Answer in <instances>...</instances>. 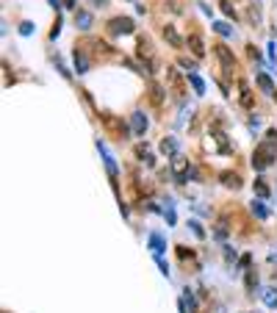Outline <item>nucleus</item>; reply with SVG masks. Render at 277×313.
Instances as JSON below:
<instances>
[{
  "label": "nucleus",
  "instance_id": "nucleus-31",
  "mask_svg": "<svg viewBox=\"0 0 277 313\" xmlns=\"http://www.w3.org/2000/svg\"><path fill=\"white\" fill-rule=\"evenodd\" d=\"M64 6H67V9H75V0H64Z\"/></svg>",
  "mask_w": 277,
  "mask_h": 313
},
{
  "label": "nucleus",
  "instance_id": "nucleus-18",
  "mask_svg": "<svg viewBox=\"0 0 277 313\" xmlns=\"http://www.w3.org/2000/svg\"><path fill=\"white\" fill-rule=\"evenodd\" d=\"M255 194H258L261 200H269V186H266L263 180H255Z\"/></svg>",
  "mask_w": 277,
  "mask_h": 313
},
{
  "label": "nucleus",
  "instance_id": "nucleus-17",
  "mask_svg": "<svg viewBox=\"0 0 277 313\" xmlns=\"http://www.w3.org/2000/svg\"><path fill=\"white\" fill-rule=\"evenodd\" d=\"M214 31L222 36H233V25H227V22H214Z\"/></svg>",
  "mask_w": 277,
  "mask_h": 313
},
{
  "label": "nucleus",
  "instance_id": "nucleus-32",
  "mask_svg": "<svg viewBox=\"0 0 277 313\" xmlns=\"http://www.w3.org/2000/svg\"><path fill=\"white\" fill-rule=\"evenodd\" d=\"M92 3H97V6H105V3H108V0H92Z\"/></svg>",
  "mask_w": 277,
  "mask_h": 313
},
{
  "label": "nucleus",
  "instance_id": "nucleus-8",
  "mask_svg": "<svg viewBox=\"0 0 277 313\" xmlns=\"http://www.w3.org/2000/svg\"><path fill=\"white\" fill-rule=\"evenodd\" d=\"M186 45L191 47V53H194L197 58H203V56H205V42H203V36H200V33H191Z\"/></svg>",
  "mask_w": 277,
  "mask_h": 313
},
{
  "label": "nucleus",
  "instance_id": "nucleus-24",
  "mask_svg": "<svg viewBox=\"0 0 277 313\" xmlns=\"http://www.w3.org/2000/svg\"><path fill=\"white\" fill-rule=\"evenodd\" d=\"M263 299H266V305H277V294L274 291H266V294H263Z\"/></svg>",
  "mask_w": 277,
  "mask_h": 313
},
{
  "label": "nucleus",
  "instance_id": "nucleus-23",
  "mask_svg": "<svg viewBox=\"0 0 277 313\" xmlns=\"http://www.w3.org/2000/svg\"><path fill=\"white\" fill-rule=\"evenodd\" d=\"M252 211H255V216H261V219H266V216H269V211L263 208V205L258 203V200H255V203H252Z\"/></svg>",
  "mask_w": 277,
  "mask_h": 313
},
{
  "label": "nucleus",
  "instance_id": "nucleus-30",
  "mask_svg": "<svg viewBox=\"0 0 277 313\" xmlns=\"http://www.w3.org/2000/svg\"><path fill=\"white\" fill-rule=\"evenodd\" d=\"M191 230H194V233H197V236H200V239H203V227H200V224H197V222H191Z\"/></svg>",
  "mask_w": 277,
  "mask_h": 313
},
{
  "label": "nucleus",
  "instance_id": "nucleus-29",
  "mask_svg": "<svg viewBox=\"0 0 277 313\" xmlns=\"http://www.w3.org/2000/svg\"><path fill=\"white\" fill-rule=\"evenodd\" d=\"M266 141H277V131H274V128H269V131H266Z\"/></svg>",
  "mask_w": 277,
  "mask_h": 313
},
{
  "label": "nucleus",
  "instance_id": "nucleus-19",
  "mask_svg": "<svg viewBox=\"0 0 277 313\" xmlns=\"http://www.w3.org/2000/svg\"><path fill=\"white\" fill-rule=\"evenodd\" d=\"M150 241H152V250H155V255H161V250H164L161 236H158V233H152V236H150Z\"/></svg>",
  "mask_w": 277,
  "mask_h": 313
},
{
  "label": "nucleus",
  "instance_id": "nucleus-21",
  "mask_svg": "<svg viewBox=\"0 0 277 313\" xmlns=\"http://www.w3.org/2000/svg\"><path fill=\"white\" fill-rule=\"evenodd\" d=\"M222 11H225L227 17H233V20H235V17H239V14H235V6L230 3V0H222Z\"/></svg>",
  "mask_w": 277,
  "mask_h": 313
},
{
  "label": "nucleus",
  "instance_id": "nucleus-26",
  "mask_svg": "<svg viewBox=\"0 0 277 313\" xmlns=\"http://www.w3.org/2000/svg\"><path fill=\"white\" fill-rule=\"evenodd\" d=\"M58 33H61V20H56V25H53V31H50V39H56Z\"/></svg>",
  "mask_w": 277,
  "mask_h": 313
},
{
  "label": "nucleus",
  "instance_id": "nucleus-3",
  "mask_svg": "<svg viewBox=\"0 0 277 313\" xmlns=\"http://www.w3.org/2000/svg\"><path fill=\"white\" fill-rule=\"evenodd\" d=\"M103 122H105V128H108V131L114 133L116 139H125V136L131 133V128H128L125 122L116 120V116H111V114H103Z\"/></svg>",
  "mask_w": 277,
  "mask_h": 313
},
{
  "label": "nucleus",
  "instance_id": "nucleus-7",
  "mask_svg": "<svg viewBox=\"0 0 277 313\" xmlns=\"http://www.w3.org/2000/svg\"><path fill=\"white\" fill-rule=\"evenodd\" d=\"M239 100L244 108H252L255 105V100H252V89L247 86V81H239Z\"/></svg>",
  "mask_w": 277,
  "mask_h": 313
},
{
  "label": "nucleus",
  "instance_id": "nucleus-9",
  "mask_svg": "<svg viewBox=\"0 0 277 313\" xmlns=\"http://www.w3.org/2000/svg\"><path fill=\"white\" fill-rule=\"evenodd\" d=\"M92 25V14L84 9H75V28H81V31H89Z\"/></svg>",
  "mask_w": 277,
  "mask_h": 313
},
{
  "label": "nucleus",
  "instance_id": "nucleus-12",
  "mask_svg": "<svg viewBox=\"0 0 277 313\" xmlns=\"http://www.w3.org/2000/svg\"><path fill=\"white\" fill-rule=\"evenodd\" d=\"M258 86H261V92L263 94H274V84H272V78H269L266 72H258Z\"/></svg>",
  "mask_w": 277,
  "mask_h": 313
},
{
  "label": "nucleus",
  "instance_id": "nucleus-16",
  "mask_svg": "<svg viewBox=\"0 0 277 313\" xmlns=\"http://www.w3.org/2000/svg\"><path fill=\"white\" fill-rule=\"evenodd\" d=\"M136 158H139V161H144V164H152V155H150V150H147V144L136 147Z\"/></svg>",
  "mask_w": 277,
  "mask_h": 313
},
{
  "label": "nucleus",
  "instance_id": "nucleus-14",
  "mask_svg": "<svg viewBox=\"0 0 277 313\" xmlns=\"http://www.w3.org/2000/svg\"><path fill=\"white\" fill-rule=\"evenodd\" d=\"M75 69H78L81 75L86 72V69H89V61H86V56L81 50H75Z\"/></svg>",
  "mask_w": 277,
  "mask_h": 313
},
{
  "label": "nucleus",
  "instance_id": "nucleus-1",
  "mask_svg": "<svg viewBox=\"0 0 277 313\" xmlns=\"http://www.w3.org/2000/svg\"><path fill=\"white\" fill-rule=\"evenodd\" d=\"M274 158H277L274 141H261V144L255 147V152H252V167H255V169H266V167H272V164H274Z\"/></svg>",
  "mask_w": 277,
  "mask_h": 313
},
{
  "label": "nucleus",
  "instance_id": "nucleus-33",
  "mask_svg": "<svg viewBox=\"0 0 277 313\" xmlns=\"http://www.w3.org/2000/svg\"><path fill=\"white\" fill-rule=\"evenodd\" d=\"M131 3H136V6H139V0H131Z\"/></svg>",
  "mask_w": 277,
  "mask_h": 313
},
{
  "label": "nucleus",
  "instance_id": "nucleus-2",
  "mask_svg": "<svg viewBox=\"0 0 277 313\" xmlns=\"http://www.w3.org/2000/svg\"><path fill=\"white\" fill-rule=\"evenodd\" d=\"M214 53H216V58H219V67H222V72H225V75H233L235 58H233L230 47H227V45H216V47H214Z\"/></svg>",
  "mask_w": 277,
  "mask_h": 313
},
{
  "label": "nucleus",
  "instance_id": "nucleus-5",
  "mask_svg": "<svg viewBox=\"0 0 277 313\" xmlns=\"http://www.w3.org/2000/svg\"><path fill=\"white\" fill-rule=\"evenodd\" d=\"M131 133L133 136H144L147 133V116L141 114V111H133V116H131Z\"/></svg>",
  "mask_w": 277,
  "mask_h": 313
},
{
  "label": "nucleus",
  "instance_id": "nucleus-11",
  "mask_svg": "<svg viewBox=\"0 0 277 313\" xmlns=\"http://www.w3.org/2000/svg\"><path fill=\"white\" fill-rule=\"evenodd\" d=\"M164 39H167L172 47H183V39H180V33L175 31L172 25H164Z\"/></svg>",
  "mask_w": 277,
  "mask_h": 313
},
{
  "label": "nucleus",
  "instance_id": "nucleus-10",
  "mask_svg": "<svg viewBox=\"0 0 277 313\" xmlns=\"http://www.w3.org/2000/svg\"><path fill=\"white\" fill-rule=\"evenodd\" d=\"M158 147H161V152H164V155H169V158H175V155H178V141H175L172 136L161 139V144H158Z\"/></svg>",
  "mask_w": 277,
  "mask_h": 313
},
{
  "label": "nucleus",
  "instance_id": "nucleus-15",
  "mask_svg": "<svg viewBox=\"0 0 277 313\" xmlns=\"http://www.w3.org/2000/svg\"><path fill=\"white\" fill-rule=\"evenodd\" d=\"M150 100H152L155 105H161V103H164V89H161L158 84H152V86H150Z\"/></svg>",
  "mask_w": 277,
  "mask_h": 313
},
{
  "label": "nucleus",
  "instance_id": "nucleus-27",
  "mask_svg": "<svg viewBox=\"0 0 277 313\" xmlns=\"http://www.w3.org/2000/svg\"><path fill=\"white\" fill-rule=\"evenodd\" d=\"M178 255H180V258H194V252L186 250V247H178Z\"/></svg>",
  "mask_w": 277,
  "mask_h": 313
},
{
  "label": "nucleus",
  "instance_id": "nucleus-28",
  "mask_svg": "<svg viewBox=\"0 0 277 313\" xmlns=\"http://www.w3.org/2000/svg\"><path fill=\"white\" fill-rule=\"evenodd\" d=\"M31 31H33V28H31V22H22V25H20V33H22V36H28Z\"/></svg>",
  "mask_w": 277,
  "mask_h": 313
},
{
  "label": "nucleus",
  "instance_id": "nucleus-4",
  "mask_svg": "<svg viewBox=\"0 0 277 313\" xmlns=\"http://www.w3.org/2000/svg\"><path fill=\"white\" fill-rule=\"evenodd\" d=\"M108 31L111 33H133L136 31V22H133L131 17H114V20L108 22Z\"/></svg>",
  "mask_w": 277,
  "mask_h": 313
},
{
  "label": "nucleus",
  "instance_id": "nucleus-25",
  "mask_svg": "<svg viewBox=\"0 0 277 313\" xmlns=\"http://www.w3.org/2000/svg\"><path fill=\"white\" fill-rule=\"evenodd\" d=\"M180 67H183V69H188V75L194 72V61H188V58H180Z\"/></svg>",
  "mask_w": 277,
  "mask_h": 313
},
{
  "label": "nucleus",
  "instance_id": "nucleus-22",
  "mask_svg": "<svg viewBox=\"0 0 277 313\" xmlns=\"http://www.w3.org/2000/svg\"><path fill=\"white\" fill-rule=\"evenodd\" d=\"M258 286V275H255V271H252V269H247V288H250V291H252V288H255Z\"/></svg>",
  "mask_w": 277,
  "mask_h": 313
},
{
  "label": "nucleus",
  "instance_id": "nucleus-6",
  "mask_svg": "<svg viewBox=\"0 0 277 313\" xmlns=\"http://www.w3.org/2000/svg\"><path fill=\"white\" fill-rule=\"evenodd\" d=\"M172 172L178 175V180H186V172H188V158L186 155L178 152V155L172 158Z\"/></svg>",
  "mask_w": 277,
  "mask_h": 313
},
{
  "label": "nucleus",
  "instance_id": "nucleus-13",
  "mask_svg": "<svg viewBox=\"0 0 277 313\" xmlns=\"http://www.w3.org/2000/svg\"><path fill=\"white\" fill-rule=\"evenodd\" d=\"M222 186L227 188H241V178L235 172H222Z\"/></svg>",
  "mask_w": 277,
  "mask_h": 313
},
{
  "label": "nucleus",
  "instance_id": "nucleus-20",
  "mask_svg": "<svg viewBox=\"0 0 277 313\" xmlns=\"http://www.w3.org/2000/svg\"><path fill=\"white\" fill-rule=\"evenodd\" d=\"M188 81H191V86H194V92H197V94H203V92H205V86H203V81H200V78H197V75H194V72H191V75H188Z\"/></svg>",
  "mask_w": 277,
  "mask_h": 313
}]
</instances>
